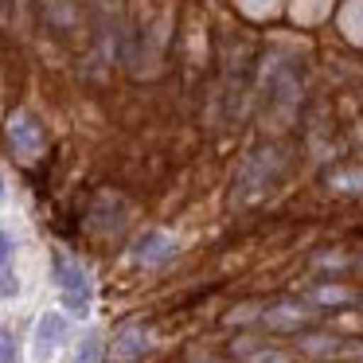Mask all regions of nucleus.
Here are the masks:
<instances>
[{
	"label": "nucleus",
	"instance_id": "obj_1",
	"mask_svg": "<svg viewBox=\"0 0 363 363\" xmlns=\"http://www.w3.org/2000/svg\"><path fill=\"white\" fill-rule=\"evenodd\" d=\"M55 285L59 297H63V308L71 316H90V301H94V285H90V274L82 269V262H74L71 254H55Z\"/></svg>",
	"mask_w": 363,
	"mask_h": 363
},
{
	"label": "nucleus",
	"instance_id": "obj_2",
	"mask_svg": "<svg viewBox=\"0 0 363 363\" xmlns=\"http://www.w3.org/2000/svg\"><path fill=\"white\" fill-rule=\"evenodd\" d=\"M4 133H9V145H12V152H16L20 160H35L43 149H48V129H43L40 118H32L28 110L12 113L9 125H4Z\"/></svg>",
	"mask_w": 363,
	"mask_h": 363
},
{
	"label": "nucleus",
	"instance_id": "obj_3",
	"mask_svg": "<svg viewBox=\"0 0 363 363\" xmlns=\"http://www.w3.org/2000/svg\"><path fill=\"white\" fill-rule=\"evenodd\" d=\"M129 258H133V266H141V269H160V266H168V262L176 258V238L164 235V230H145V235L133 242Z\"/></svg>",
	"mask_w": 363,
	"mask_h": 363
},
{
	"label": "nucleus",
	"instance_id": "obj_4",
	"mask_svg": "<svg viewBox=\"0 0 363 363\" xmlns=\"http://www.w3.org/2000/svg\"><path fill=\"white\" fill-rule=\"evenodd\" d=\"M63 344H67V316L63 313H43L40 320H35V336H32L35 363H48Z\"/></svg>",
	"mask_w": 363,
	"mask_h": 363
},
{
	"label": "nucleus",
	"instance_id": "obj_5",
	"mask_svg": "<svg viewBox=\"0 0 363 363\" xmlns=\"http://www.w3.org/2000/svg\"><path fill=\"white\" fill-rule=\"evenodd\" d=\"M152 347V336L145 324H125V328H118V336H113L110 344V355L113 363H133V359H145Z\"/></svg>",
	"mask_w": 363,
	"mask_h": 363
},
{
	"label": "nucleus",
	"instance_id": "obj_6",
	"mask_svg": "<svg viewBox=\"0 0 363 363\" xmlns=\"http://www.w3.org/2000/svg\"><path fill=\"white\" fill-rule=\"evenodd\" d=\"M305 320H308V308L297 305V301H277V305H269L262 313V324L274 332H301Z\"/></svg>",
	"mask_w": 363,
	"mask_h": 363
},
{
	"label": "nucleus",
	"instance_id": "obj_7",
	"mask_svg": "<svg viewBox=\"0 0 363 363\" xmlns=\"http://www.w3.org/2000/svg\"><path fill=\"white\" fill-rule=\"evenodd\" d=\"M297 94H301V82L293 79L289 71H274V79H269V98H274L277 106H285V110H293V106H297Z\"/></svg>",
	"mask_w": 363,
	"mask_h": 363
},
{
	"label": "nucleus",
	"instance_id": "obj_8",
	"mask_svg": "<svg viewBox=\"0 0 363 363\" xmlns=\"http://www.w3.org/2000/svg\"><path fill=\"white\" fill-rule=\"evenodd\" d=\"M74 363H102V340L98 336H86L74 352Z\"/></svg>",
	"mask_w": 363,
	"mask_h": 363
},
{
	"label": "nucleus",
	"instance_id": "obj_9",
	"mask_svg": "<svg viewBox=\"0 0 363 363\" xmlns=\"http://www.w3.org/2000/svg\"><path fill=\"white\" fill-rule=\"evenodd\" d=\"M246 363H285V355L274 347H246Z\"/></svg>",
	"mask_w": 363,
	"mask_h": 363
},
{
	"label": "nucleus",
	"instance_id": "obj_10",
	"mask_svg": "<svg viewBox=\"0 0 363 363\" xmlns=\"http://www.w3.org/2000/svg\"><path fill=\"white\" fill-rule=\"evenodd\" d=\"M12 254H16L12 235H9V230H0V274H4V269H12Z\"/></svg>",
	"mask_w": 363,
	"mask_h": 363
},
{
	"label": "nucleus",
	"instance_id": "obj_11",
	"mask_svg": "<svg viewBox=\"0 0 363 363\" xmlns=\"http://www.w3.org/2000/svg\"><path fill=\"white\" fill-rule=\"evenodd\" d=\"M0 363H16V340L9 328H0Z\"/></svg>",
	"mask_w": 363,
	"mask_h": 363
},
{
	"label": "nucleus",
	"instance_id": "obj_12",
	"mask_svg": "<svg viewBox=\"0 0 363 363\" xmlns=\"http://www.w3.org/2000/svg\"><path fill=\"white\" fill-rule=\"evenodd\" d=\"M16 293H20V281H16V274H12V269H4V274H0V301L16 297Z\"/></svg>",
	"mask_w": 363,
	"mask_h": 363
},
{
	"label": "nucleus",
	"instance_id": "obj_13",
	"mask_svg": "<svg viewBox=\"0 0 363 363\" xmlns=\"http://www.w3.org/2000/svg\"><path fill=\"white\" fill-rule=\"evenodd\" d=\"M305 347L313 355H328V352H336V340H328V336H316V340H305Z\"/></svg>",
	"mask_w": 363,
	"mask_h": 363
},
{
	"label": "nucleus",
	"instance_id": "obj_14",
	"mask_svg": "<svg viewBox=\"0 0 363 363\" xmlns=\"http://www.w3.org/2000/svg\"><path fill=\"white\" fill-rule=\"evenodd\" d=\"M4 199H9V188H4V176H0V203H4Z\"/></svg>",
	"mask_w": 363,
	"mask_h": 363
}]
</instances>
